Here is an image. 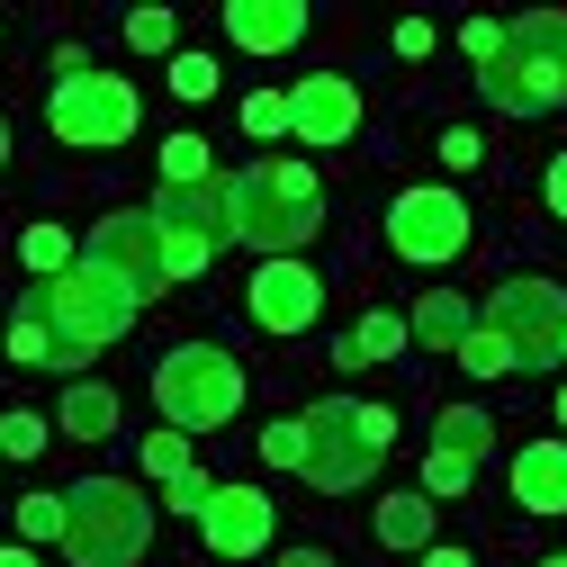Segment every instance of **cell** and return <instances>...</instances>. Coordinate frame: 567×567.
<instances>
[{
    "label": "cell",
    "mask_w": 567,
    "mask_h": 567,
    "mask_svg": "<svg viewBox=\"0 0 567 567\" xmlns=\"http://www.w3.org/2000/svg\"><path fill=\"white\" fill-rule=\"evenodd\" d=\"M235 198V244H252L261 261H298V244L324 235V181L307 163H252L226 181Z\"/></svg>",
    "instance_id": "6da1fadb"
},
{
    "label": "cell",
    "mask_w": 567,
    "mask_h": 567,
    "mask_svg": "<svg viewBox=\"0 0 567 567\" xmlns=\"http://www.w3.org/2000/svg\"><path fill=\"white\" fill-rule=\"evenodd\" d=\"M477 91H486V109H505V117L567 109V10L514 19L505 45H495V63H477Z\"/></svg>",
    "instance_id": "7a4b0ae2"
},
{
    "label": "cell",
    "mask_w": 567,
    "mask_h": 567,
    "mask_svg": "<svg viewBox=\"0 0 567 567\" xmlns=\"http://www.w3.org/2000/svg\"><path fill=\"white\" fill-rule=\"evenodd\" d=\"M298 433H307L298 477H307L316 495H351L361 477H379V460H388V442H396V414H388V405H361V396H324V405L298 414Z\"/></svg>",
    "instance_id": "3957f363"
},
{
    "label": "cell",
    "mask_w": 567,
    "mask_h": 567,
    "mask_svg": "<svg viewBox=\"0 0 567 567\" xmlns=\"http://www.w3.org/2000/svg\"><path fill=\"white\" fill-rule=\"evenodd\" d=\"M145 540H154L145 486L82 477L73 495H63V549H73V567H145Z\"/></svg>",
    "instance_id": "277c9868"
},
{
    "label": "cell",
    "mask_w": 567,
    "mask_h": 567,
    "mask_svg": "<svg viewBox=\"0 0 567 567\" xmlns=\"http://www.w3.org/2000/svg\"><path fill=\"white\" fill-rule=\"evenodd\" d=\"M37 316H45V333H54V370H73V361H91L100 342H117V333L135 324V298L117 289L109 270L73 261L63 279H45V289H37Z\"/></svg>",
    "instance_id": "5b68a950"
},
{
    "label": "cell",
    "mask_w": 567,
    "mask_h": 567,
    "mask_svg": "<svg viewBox=\"0 0 567 567\" xmlns=\"http://www.w3.org/2000/svg\"><path fill=\"white\" fill-rule=\"evenodd\" d=\"M154 405L172 433H217V423L244 414V361L217 342H181L154 361Z\"/></svg>",
    "instance_id": "8992f818"
},
{
    "label": "cell",
    "mask_w": 567,
    "mask_h": 567,
    "mask_svg": "<svg viewBox=\"0 0 567 567\" xmlns=\"http://www.w3.org/2000/svg\"><path fill=\"white\" fill-rule=\"evenodd\" d=\"M154 235H163V270L172 279H198V270H217V252L235 244V198L226 181H189V189H154Z\"/></svg>",
    "instance_id": "52a82bcc"
},
{
    "label": "cell",
    "mask_w": 567,
    "mask_h": 567,
    "mask_svg": "<svg viewBox=\"0 0 567 567\" xmlns=\"http://www.w3.org/2000/svg\"><path fill=\"white\" fill-rule=\"evenodd\" d=\"M486 333L514 351V370L567 361V289L558 279H505V289L486 298Z\"/></svg>",
    "instance_id": "ba28073f"
},
{
    "label": "cell",
    "mask_w": 567,
    "mask_h": 567,
    "mask_svg": "<svg viewBox=\"0 0 567 567\" xmlns=\"http://www.w3.org/2000/svg\"><path fill=\"white\" fill-rule=\"evenodd\" d=\"M135 82H117V73H63L54 82V109H45V126L63 135V145H82V154H109V145H126L135 135Z\"/></svg>",
    "instance_id": "9c48e42d"
},
{
    "label": "cell",
    "mask_w": 567,
    "mask_h": 567,
    "mask_svg": "<svg viewBox=\"0 0 567 567\" xmlns=\"http://www.w3.org/2000/svg\"><path fill=\"white\" fill-rule=\"evenodd\" d=\"M82 261H91V270H109L135 307H154V298L172 289V270H163V235H154L145 207H117V217H100V226H91V244H82Z\"/></svg>",
    "instance_id": "30bf717a"
},
{
    "label": "cell",
    "mask_w": 567,
    "mask_h": 567,
    "mask_svg": "<svg viewBox=\"0 0 567 567\" xmlns=\"http://www.w3.org/2000/svg\"><path fill=\"white\" fill-rule=\"evenodd\" d=\"M388 244L405 252V261H460L468 252V198L460 189H405L396 207H388Z\"/></svg>",
    "instance_id": "8fae6325"
},
{
    "label": "cell",
    "mask_w": 567,
    "mask_h": 567,
    "mask_svg": "<svg viewBox=\"0 0 567 567\" xmlns=\"http://www.w3.org/2000/svg\"><path fill=\"white\" fill-rule=\"evenodd\" d=\"M244 307H252L261 333L289 342V333H307V324L324 316V279H316L307 261H261V270H252V289H244Z\"/></svg>",
    "instance_id": "7c38bea8"
},
{
    "label": "cell",
    "mask_w": 567,
    "mask_h": 567,
    "mask_svg": "<svg viewBox=\"0 0 567 567\" xmlns=\"http://www.w3.org/2000/svg\"><path fill=\"white\" fill-rule=\"evenodd\" d=\"M289 135L298 145H351V135H361V91L342 73H307L289 91Z\"/></svg>",
    "instance_id": "4fadbf2b"
},
{
    "label": "cell",
    "mask_w": 567,
    "mask_h": 567,
    "mask_svg": "<svg viewBox=\"0 0 567 567\" xmlns=\"http://www.w3.org/2000/svg\"><path fill=\"white\" fill-rule=\"evenodd\" d=\"M198 532H207L217 558H261L270 549V495L261 486H217L207 514H198Z\"/></svg>",
    "instance_id": "5bb4252c"
},
{
    "label": "cell",
    "mask_w": 567,
    "mask_h": 567,
    "mask_svg": "<svg viewBox=\"0 0 567 567\" xmlns=\"http://www.w3.org/2000/svg\"><path fill=\"white\" fill-rule=\"evenodd\" d=\"M226 37L244 54H289L307 37V0H226Z\"/></svg>",
    "instance_id": "9a60e30c"
},
{
    "label": "cell",
    "mask_w": 567,
    "mask_h": 567,
    "mask_svg": "<svg viewBox=\"0 0 567 567\" xmlns=\"http://www.w3.org/2000/svg\"><path fill=\"white\" fill-rule=\"evenodd\" d=\"M514 505L523 514H567V442L514 451Z\"/></svg>",
    "instance_id": "2e32d148"
},
{
    "label": "cell",
    "mask_w": 567,
    "mask_h": 567,
    "mask_svg": "<svg viewBox=\"0 0 567 567\" xmlns=\"http://www.w3.org/2000/svg\"><path fill=\"white\" fill-rule=\"evenodd\" d=\"M405 333L423 342V351H460L468 333H477V316H468V298H451V289H433L414 316H405Z\"/></svg>",
    "instance_id": "e0dca14e"
},
{
    "label": "cell",
    "mask_w": 567,
    "mask_h": 567,
    "mask_svg": "<svg viewBox=\"0 0 567 567\" xmlns=\"http://www.w3.org/2000/svg\"><path fill=\"white\" fill-rule=\"evenodd\" d=\"M63 433H73V442H109L117 433V388H100V379H73V388H63Z\"/></svg>",
    "instance_id": "ac0fdd59"
},
{
    "label": "cell",
    "mask_w": 567,
    "mask_h": 567,
    "mask_svg": "<svg viewBox=\"0 0 567 567\" xmlns=\"http://www.w3.org/2000/svg\"><path fill=\"white\" fill-rule=\"evenodd\" d=\"M405 342H414V333H405V316H361V324L333 342V361H342V370H370V361H396Z\"/></svg>",
    "instance_id": "d6986e66"
},
{
    "label": "cell",
    "mask_w": 567,
    "mask_h": 567,
    "mask_svg": "<svg viewBox=\"0 0 567 567\" xmlns=\"http://www.w3.org/2000/svg\"><path fill=\"white\" fill-rule=\"evenodd\" d=\"M379 540L388 549H433V495H388L379 505Z\"/></svg>",
    "instance_id": "ffe728a7"
},
{
    "label": "cell",
    "mask_w": 567,
    "mask_h": 567,
    "mask_svg": "<svg viewBox=\"0 0 567 567\" xmlns=\"http://www.w3.org/2000/svg\"><path fill=\"white\" fill-rule=\"evenodd\" d=\"M486 442H495V423H486L477 405H451V414L433 423V451H451V460H477Z\"/></svg>",
    "instance_id": "44dd1931"
},
{
    "label": "cell",
    "mask_w": 567,
    "mask_h": 567,
    "mask_svg": "<svg viewBox=\"0 0 567 567\" xmlns=\"http://www.w3.org/2000/svg\"><path fill=\"white\" fill-rule=\"evenodd\" d=\"M19 261H28L37 279H63L82 252H73V235H63V226H28V235H19Z\"/></svg>",
    "instance_id": "7402d4cb"
},
{
    "label": "cell",
    "mask_w": 567,
    "mask_h": 567,
    "mask_svg": "<svg viewBox=\"0 0 567 567\" xmlns=\"http://www.w3.org/2000/svg\"><path fill=\"white\" fill-rule=\"evenodd\" d=\"M189 181H217L207 135H172V145H163V189H189Z\"/></svg>",
    "instance_id": "603a6c76"
},
{
    "label": "cell",
    "mask_w": 567,
    "mask_h": 567,
    "mask_svg": "<svg viewBox=\"0 0 567 567\" xmlns=\"http://www.w3.org/2000/svg\"><path fill=\"white\" fill-rule=\"evenodd\" d=\"M10 361H28V370H54V333H45L37 298H28V307H19V324H10Z\"/></svg>",
    "instance_id": "cb8c5ba5"
},
{
    "label": "cell",
    "mask_w": 567,
    "mask_h": 567,
    "mask_svg": "<svg viewBox=\"0 0 567 567\" xmlns=\"http://www.w3.org/2000/svg\"><path fill=\"white\" fill-rule=\"evenodd\" d=\"M460 370H468V379H505V370H514V351H505V342H495V333L477 324V333L460 342Z\"/></svg>",
    "instance_id": "d4e9b609"
},
{
    "label": "cell",
    "mask_w": 567,
    "mask_h": 567,
    "mask_svg": "<svg viewBox=\"0 0 567 567\" xmlns=\"http://www.w3.org/2000/svg\"><path fill=\"white\" fill-rule=\"evenodd\" d=\"M172 37H181L172 10H135V19H126V45H135V54H172Z\"/></svg>",
    "instance_id": "484cf974"
},
{
    "label": "cell",
    "mask_w": 567,
    "mask_h": 567,
    "mask_svg": "<svg viewBox=\"0 0 567 567\" xmlns=\"http://www.w3.org/2000/svg\"><path fill=\"white\" fill-rule=\"evenodd\" d=\"M244 135H289V91H252L244 100Z\"/></svg>",
    "instance_id": "4316f807"
},
{
    "label": "cell",
    "mask_w": 567,
    "mask_h": 567,
    "mask_svg": "<svg viewBox=\"0 0 567 567\" xmlns=\"http://www.w3.org/2000/svg\"><path fill=\"white\" fill-rule=\"evenodd\" d=\"M45 451V423L37 414H0V460H37Z\"/></svg>",
    "instance_id": "83f0119b"
},
{
    "label": "cell",
    "mask_w": 567,
    "mask_h": 567,
    "mask_svg": "<svg viewBox=\"0 0 567 567\" xmlns=\"http://www.w3.org/2000/svg\"><path fill=\"white\" fill-rule=\"evenodd\" d=\"M172 91L181 100H207V91H217V54H172Z\"/></svg>",
    "instance_id": "f1b7e54d"
},
{
    "label": "cell",
    "mask_w": 567,
    "mask_h": 567,
    "mask_svg": "<svg viewBox=\"0 0 567 567\" xmlns=\"http://www.w3.org/2000/svg\"><path fill=\"white\" fill-rule=\"evenodd\" d=\"M145 477H163V486L189 477V442H181V433H154V442H145Z\"/></svg>",
    "instance_id": "f546056e"
},
{
    "label": "cell",
    "mask_w": 567,
    "mask_h": 567,
    "mask_svg": "<svg viewBox=\"0 0 567 567\" xmlns=\"http://www.w3.org/2000/svg\"><path fill=\"white\" fill-rule=\"evenodd\" d=\"M468 468H477V460H451V451H433V460H423V495H468Z\"/></svg>",
    "instance_id": "4dcf8cb0"
},
{
    "label": "cell",
    "mask_w": 567,
    "mask_h": 567,
    "mask_svg": "<svg viewBox=\"0 0 567 567\" xmlns=\"http://www.w3.org/2000/svg\"><path fill=\"white\" fill-rule=\"evenodd\" d=\"M19 532H28V540H63V495H28V505H19Z\"/></svg>",
    "instance_id": "1f68e13d"
},
{
    "label": "cell",
    "mask_w": 567,
    "mask_h": 567,
    "mask_svg": "<svg viewBox=\"0 0 567 567\" xmlns=\"http://www.w3.org/2000/svg\"><path fill=\"white\" fill-rule=\"evenodd\" d=\"M261 460H270V468H298V460H307V433H298L289 414H279L270 433H261Z\"/></svg>",
    "instance_id": "d6a6232c"
},
{
    "label": "cell",
    "mask_w": 567,
    "mask_h": 567,
    "mask_svg": "<svg viewBox=\"0 0 567 567\" xmlns=\"http://www.w3.org/2000/svg\"><path fill=\"white\" fill-rule=\"evenodd\" d=\"M163 495H172V514H207V495H217V486H207V477L189 468V477H172Z\"/></svg>",
    "instance_id": "836d02e7"
},
{
    "label": "cell",
    "mask_w": 567,
    "mask_h": 567,
    "mask_svg": "<svg viewBox=\"0 0 567 567\" xmlns=\"http://www.w3.org/2000/svg\"><path fill=\"white\" fill-rule=\"evenodd\" d=\"M460 45H468L477 63H495V45H505V28H495V19H468V28H460Z\"/></svg>",
    "instance_id": "e575fe53"
},
{
    "label": "cell",
    "mask_w": 567,
    "mask_h": 567,
    "mask_svg": "<svg viewBox=\"0 0 567 567\" xmlns=\"http://www.w3.org/2000/svg\"><path fill=\"white\" fill-rule=\"evenodd\" d=\"M477 154H486V145H477V135H468V126H451V135H442V163H451V172H468Z\"/></svg>",
    "instance_id": "d590c367"
},
{
    "label": "cell",
    "mask_w": 567,
    "mask_h": 567,
    "mask_svg": "<svg viewBox=\"0 0 567 567\" xmlns=\"http://www.w3.org/2000/svg\"><path fill=\"white\" fill-rule=\"evenodd\" d=\"M549 217H558V226H567V154H558V163H549Z\"/></svg>",
    "instance_id": "8d00e7d4"
},
{
    "label": "cell",
    "mask_w": 567,
    "mask_h": 567,
    "mask_svg": "<svg viewBox=\"0 0 567 567\" xmlns=\"http://www.w3.org/2000/svg\"><path fill=\"white\" fill-rule=\"evenodd\" d=\"M423 567H468V549H451V540H442V549H423Z\"/></svg>",
    "instance_id": "74e56055"
},
{
    "label": "cell",
    "mask_w": 567,
    "mask_h": 567,
    "mask_svg": "<svg viewBox=\"0 0 567 567\" xmlns=\"http://www.w3.org/2000/svg\"><path fill=\"white\" fill-rule=\"evenodd\" d=\"M279 567H333L324 549H289V558H279Z\"/></svg>",
    "instance_id": "f35d334b"
},
{
    "label": "cell",
    "mask_w": 567,
    "mask_h": 567,
    "mask_svg": "<svg viewBox=\"0 0 567 567\" xmlns=\"http://www.w3.org/2000/svg\"><path fill=\"white\" fill-rule=\"evenodd\" d=\"M0 567H37V549H0Z\"/></svg>",
    "instance_id": "ab89813d"
},
{
    "label": "cell",
    "mask_w": 567,
    "mask_h": 567,
    "mask_svg": "<svg viewBox=\"0 0 567 567\" xmlns=\"http://www.w3.org/2000/svg\"><path fill=\"white\" fill-rule=\"evenodd\" d=\"M0 163H10V117H0Z\"/></svg>",
    "instance_id": "60d3db41"
},
{
    "label": "cell",
    "mask_w": 567,
    "mask_h": 567,
    "mask_svg": "<svg viewBox=\"0 0 567 567\" xmlns=\"http://www.w3.org/2000/svg\"><path fill=\"white\" fill-rule=\"evenodd\" d=\"M558 423H567V388H558Z\"/></svg>",
    "instance_id": "b9f144b4"
},
{
    "label": "cell",
    "mask_w": 567,
    "mask_h": 567,
    "mask_svg": "<svg viewBox=\"0 0 567 567\" xmlns=\"http://www.w3.org/2000/svg\"><path fill=\"white\" fill-rule=\"evenodd\" d=\"M540 567H567V558H540Z\"/></svg>",
    "instance_id": "7bdbcfd3"
}]
</instances>
